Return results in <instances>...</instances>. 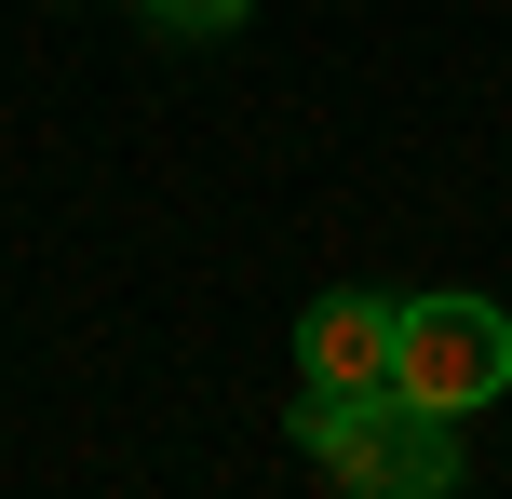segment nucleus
Here are the masks:
<instances>
[{"label":"nucleus","instance_id":"f257e3e1","mask_svg":"<svg viewBox=\"0 0 512 499\" xmlns=\"http://www.w3.org/2000/svg\"><path fill=\"white\" fill-rule=\"evenodd\" d=\"M297 432H310V459H324V486H364V499H391V486H405V499L459 486V419H432V405H405V392H364V405L310 392Z\"/></svg>","mask_w":512,"mask_h":499},{"label":"nucleus","instance_id":"f03ea898","mask_svg":"<svg viewBox=\"0 0 512 499\" xmlns=\"http://www.w3.org/2000/svg\"><path fill=\"white\" fill-rule=\"evenodd\" d=\"M391 392H405V405H432V419H472V405H499V392H512V311H499V297H405Z\"/></svg>","mask_w":512,"mask_h":499},{"label":"nucleus","instance_id":"7ed1b4c3","mask_svg":"<svg viewBox=\"0 0 512 499\" xmlns=\"http://www.w3.org/2000/svg\"><path fill=\"white\" fill-rule=\"evenodd\" d=\"M391 338H405V297H324L297 324V365H310V392L364 405V392H391Z\"/></svg>","mask_w":512,"mask_h":499},{"label":"nucleus","instance_id":"20e7f679","mask_svg":"<svg viewBox=\"0 0 512 499\" xmlns=\"http://www.w3.org/2000/svg\"><path fill=\"white\" fill-rule=\"evenodd\" d=\"M149 14H162V27H176V41H216V27H243V14H256V0H149Z\"/></svg>","mask_w":512,"mask_h":499}]
</instances>
